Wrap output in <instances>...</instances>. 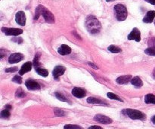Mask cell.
<instances>
[{
	"mask_svg": "<svg viewBox=\"0 0 155 129\" xmlns=\"http://www.w3.org/2000/svg\"><path fill=\"white\" fill-rule=\"evenodd\" d=\"M123 113L126 116H129L132 119H139V120H145L146 119V116L145 113L139 110H132V109H126L123 110Z\"/></svg>",
	"mask_w": 155,
	"mask_h": 129,
	"instance_id": "cell-4",
	"label": "cell"
},
{
	"mask_svg": "<svg viewBox=\"0 0 155 129\" xmlns=\"http://www.w3.org/2000/svg\"><path fill=\"white\" fill-rule=\"evenodd\" d=\"M58 52L61 55H67V54H70L71 53V48L67 45H62L58 49Z\"/></svg>",
	"mask_w": 155,
	"mask_h": 129,
	"instance_id": "cell-15",
	"label": "cell"
},
{
	"mask_svg": "<svg viewBox=\"0 0 155 129\" xmlns=\"http://www.w3.org/2000/svg\"><path fill=\"white\" fill-rule=\"evenodd\" d=\"M10 116V112H9V110H6V109L1 112V118H2V119H8V118H9Z\"/></svg>",
	"mask_w": 155,
	"mask_h": 129,
	"instance_id": "cell-26",
	"label": "cell"
},
{
	"mask_svg": "<svg viewBox=\"0 0 155 129\" xmlns=\"http://www.w3.org/2000/svg\"><path fill=\"white\" fill-rule=\"evenodd\" d=\"M36 73H37L39 75L42 76L43 77H46L48 76V71L46 70L45 69H43V68H41V67H38L36 69Z\"/></svg>",
	"mask_w": 155,
	"mask_h": 129,
	"instance_id": "cell-20",
	"label": "cell"
},
{
	"mask_svg": "<svg viewBox=\"0 0 155 129\" xmlns=\"http://www.w3.org/2000/svg\"><path fill=\"white\" fill-rule=\"evenodd\" d=\"M54 95H55L56 98H57V99H58L59 101H63V102H68V99H67V98H65V97L61 93H60V92H55V93H54Z\"/></svg>",
	"mask_w": 155,
	"mask_h": 129,
	"instance_id": "cell-23",
	"label": "cell"
},
{
	"mask_svg": "<svg viewBox=\"0 0 155 129\" xmlns=\"http://www.w3.org/2000/svg\"><path fill=\"white\" fill-rule=\"evenodd\" d=\"M2 31L4 32L5 34L7 35V36H17L23 33V30L18 28H5V27H2Z\"/></svg>",
	"mask_w": 155,
	"mask_h": 129,
	"instance_id": "cell-5",
	"label": "cell"
},
{
	"mask_svg": "<svg viewBox=\"0 0 155 129\" xmlns=\"http://www.w3.org/2000/svg\"><path fill=\"white\" fill-rule=\"evenodd\" d=\"M72 95L77 98H83L86 97V92L84 89L81 88H74L72 90Z\"/></svg>",
	"mask_w": 155,
	"mask_h": 129,
	"instance_id": "cell-12",
	"label": "cell"
},
{
	"mask_svg": "<svg viewBox=\"0 0 155 129\" xmlns=\"http://www.w3.org/2000/svg\"><path fill=\"white\" fill-rule=\"evenodd\" d=\"M129 40H135L136 42L141 41V33L138 28H133L131 33L128 36Z\"/></svg>",
	"mask_w": 155,
	"mask_h": 129,
	"instance_id": "cell-8",
	"label": "cell"
},
{
	"mask_svg": "<svg viewBox=\"0 0 155 129\" xmlns=\"http://www.w3.org/2000/svg\"><path fill=\"white\" fill-rule=\"evenodd\" d=\"M147 2L150 3V4H152V5H155V0H145Z\"/></svg>",
	"mask_w": 155,
	"mask_h": 129,
	"instance_id": "cell-36",
	"label": "cell"
},
{
	"mask_svg": "<svg viewBox=\"0 0 155 129\" xmlns=\"http://www.w3.org/2000/svg\"><path fill=\"white\" fill-rule=\"evenodd\" d=\"M31 69H32V63L30 61H27L24 64L22 65V66H21V69H20L19 71V74L21 76L24 75L26 73L29 72V71H30Z\"/></svg>",
	"mask_w": 155,
	"mask_h": 129,
	"instance_id": "cell-13",
	"label": "cell"
},
{
	"mask_svg": "<svg viewBox=\"0 0 155 129\" xmlns=\"http://www.w3.org/2000/svg\"><path fill=\"white\" fill-rule=\"evenodd\" d=\"M87 102L91 104H99V105H103V104H104L103 101H100V100L97 99V98H89L87 99Z\"/></svg>",
	"mask_w": 155,
	"mask_h": 129,
	"instance_id": "cell-19",
	"label": "cell"
},
{
	"mask_svg": "<svg viewBox=\"0 0 155 129\" xmlns=\"http://www.w3.org/2000/svg\"><path fill=\"white\" fill-rule=\"evenodd\" d=\"M5 108L6 110H11L12 109V106L9 105V104H7V105L5 106Z\"/></svg>",
	"mask_w": 155,
	"mask_h": 129,
	"instance_id": "cell-35",
	"label": "cell"
},
{
	"mask_svg": "<svg viewBox=\"0 0 155 129\" xmlns=\"http://www.w3.org/2000/svg\"><path fill=\"white\" fill-rule=\"evenodd\" d=\"M64 129H83L79 125H66L64 127Z\"/></svg>",
	"mask_w": 155,
	"mask_h": 129,
	"instance_id": "cell-30",
	"label": "cell"
},
{
	"mask_svg": "<svg viewBox=\"0 0 155 129\" xmlns=\"http://www.w3.org/2000/svg\"><path fill=\"white\" fill-rule=\"evenodd\" d=\"M132 76L131 75H126V76H122L118 77L116 79V82L117 84L120 85H124L128 83L130 80H132Z\"/></svg>",
	"mask_w": 155,
	"mask_h": 129,
	"instance_id": "cell-14",
	"label": "cell"
},
{
	"mask_svg": "<svg viewBox=\"0 0 155 129\" xmlns=\"http://www.w3.org/2000/svg\"><path fill=\"white\" fill-rule=\"evenodd\" d=\"M107 97H108L111 100H116V101H121V102H123V100L121 99V98H120L119 97L117 96V95H116L115 94H113L111 93V92H109V93H107Z\"/></svg>",
	"mask_w": 155,
	"mask_h": 129,
	"instance_id": "cell-24",
	"label": "cell"
},
{
	"mask_svg": "<svg viewBox=\"0 0 155 129\" xmlns=\"http://www.w3.org/2000/svg\"><path fill=\"white\" fill-rule=\"evenodd\" d=\"M131 83L136 88H141L143 85V82L139 76L133 77L131 80Z\"/></svg>",
	"mask_w": 155,
	"mask_h": 129,
	"instance_id": "cell-17",
	"label": "cell"
},
{
	"mask_svg": "<svg viewBox=\"0 0 155 129\" xmlns=\"http://www.w3.org/2000/svg\"><path fill=\"white\" fill-rule=\"evenodd\" d=\"M153 77H154V78L155 79V69H154V72H153Z\"/></svg>",
	"mask_w": 155,
	"mask_h": 129,
	"instance_id": "cell-38",
	"label": "cell"
},
{
	"mask_svg": "<svg viewBox=\"0 0 155 129\" xmlns=\"http://www.w3.org/2000/svg\"><path fill=\"white\" fill-rule=\"evenodd\" d=\"M26 96V94L24 93V91L22 90L21 88H19V89H17L16 92H15V97L17 98H23Z\"/></svg>",
	"mask_w": 155,
	"mask_h": 129,
	"instance_id": "cell-21",
	"label": "cell"
},
{
	"mask_svg": "<svg viewBox=\"0 0 155 129\" xmlns=\"http://www.w3.org/2000/svg\"><path fill=\"white\" fill-rule=\"evenodd\" d=\"M89 129H103L101 127L98 126V125H92V126L89 127Z\"/></svg>",
	"mask_w": 155,
	"mask_h": 129,
	"instance_id": "cell-32",
	"label": "cell"
},
{
	"mask_svg": "<svg viewBox=\"0 0 155 129\" xmlns=\"http://www.w3.org/2000/svg\"><path fill=\"white\" fill-rule=\"evenodd\" d=\"M15 20L17 24L21 26H25L26 24V15L24 11H18L15 15Z\"/></svg>",
	"mask_w": 155,
	"mask_h": 129,
	"instance_id": "cell-9",
	"label": "cell"
},
{
	"mask_svg": "<svg viewBox=\"0 0 155 129\" xmlns=\"http://www.w3.org/2000/svg\"><path fill=\"white\" fill-rule=\"evenodd\" d=\"M145 54L150 56H155V47H151V48H147L145 51Z\"/></svg>",
	"mask_w": 155,
	"mask_h": 129,
	"instance_id": "cell-25",
	"label": "cell"
},
{
	"mask_svg": "<svg viewBox=\"0 0 155 129\" xmlns=\"http://www.w3.org/2000/svg\"><path fill=\"white\" fill-rule=\"evenodd\" d=\"M54 115H55L56 116H65L64 111L60 110V109H54Z\"/></svg>",
	"mask_w": 155,
	"mask_h": 129,
	"instance_id": "cell-28",
	"label": "cell"
},
{
	"mask_svg": "<svg viewBox=\"0 0 155 129\" xmlns=\"http://www.w3.org/2000/svg\"><path fill=\"white\" fill-rule=\"evenodd\" d=\"M106 1H107V2H111V1H114V0H106Z\"/></svg>",
	"mask_w": 155,
	"mask_h": 129,
	"instance_id": "cell-39",
	"label": "cell"
},
{
	"mask_svg": "<svg viewBox=\"0 0 155 129\" xmlns=\"http://www.w3.org/2000/svg\"><path fill=\"white\" fill-rule=\"evenodd\" d=\"M42 15L45 19V21L47 23H49V24H54L55 19H54V16L53 15V14L51 11L48 10L46 8H45L44 6L39 5L36 9V11H35V15H34V20H38L39 19V16Z\"/></svg>",
	"mask_w": 155,
	"mask_h": 129,
	"instance_id": "cell-2",
	"label": "cell"
},
{
	"mask_svg": "<svg viewBox=\"0 0 155 129\" xmlns=\"http://www.w3.org/2000/svg\"><path fill=\"white\" fill-rule=\"evenodd\" d=\"M65 70H66V69H65L64 66H55L54 69V70H53V72H52L53 77H54L55 79H58L59 77L64 73Z\"/></svg>",
	"mask_w": 155,
	"mask_h": 129,
	"instance_id": "cell-10",
	"label": "cell"
},
{
	"mask_svg": "<svg viewBox=\"0 0 155 129\" xmlns=\"http://www.w3.org/2000/svg\"><path fill=\"white\" fill-rule=\"evenodd\" d=\"M107 49H108L109 51H110V52L112 53H120L121 52V48H120L119 47L117 46H115V45H110V46L107 48Z\"/></svg>",
	"mask_w": 155,
	"mask_h": 129,
	"instance_id": "cell-22",
	"label": "cell"
},
{
	"mask_svg": "<svg viewBox=\"0 0 155 129\" xmlns=\"http://www.w3.org/2000/svg\"><path fill=\"white\" fill-rule=\"evenodd\" d=\"M155 18V11H149L145 18H143V22L147 23V24H150V23L153 22Z\"/></svg>",
	"mask_w": 155,
	"mask_h": 129,
	"instance_id": "cell-16",
	"label": "cell"
},
{
	"mask_svg": "<svg viewBox=\"0 0 155 129\" xmlns=\"http://www.w3.org/2000/svg\"><path fill=\"white\" fill-rule=\"evenodd\" d=\"M12 81L15 83H18V84H21L22 83V78L20 76L17 75L14 76V78L12 79Z\"/></svg>",
	"mask_w": 155,
	"mask_h": 129,
	"instance_id": "cell-29",
	"label": "cell"
},
{
	"mask_svg": "<svg viewBox=\"0 0 155 129\" xmlns=\"http://www.w3.org/2000/svg\"><path fill=\"white\" fill-rule=\"evenodd\" d=\"M25 85L27 89L30 91H36L40 89V85L37 82L33 79H28L27 81H26Z\"/></svg>",
	"mask_w": 155,
	"mask_h": 129,
	"instance_id": "cell-7",
	"label": "cell"
},
{
	"mask_svg": "<svg viewBox=\"0 0 155 129\" xmlns=\"http://www.w3.org/2000/svg\"><path fill=\"white\" fill-rule=\"evenodd\" d=\"M12 40H13L14 42H17L18 44H21V42H23V40H22V39H21V38H18V39H12Z\"/></svg>",
	"mask_w": 155,
	"mask_h": 129,
	"instance_id": "cell-33",
	"label": "cell"
},
{
	"mask_svg": "<svg viewBox=\"0 0 155 129\" xmlns=\"http://www.w3.org/2000/svg\"><path fill=\"white\" fill-rule=\"evenodd\" d=\"M89 65L90 66H92V68H93V69H98V66H95V64H93V63H89Z\"/></svg>",
	"mask_w": 155,
	"mask_h": 129,
	"instance_id": "cell-34",
	"label": "cell"
},
{
	"mask_svg": "<svg viewBox=\"0 0 155 129\" xmlns=\"http://www.w3.org/2000/svg\"><path fill=\"white\" fill-rule=\"evenodd\" d=\"M85 24L87 30L92 34L98 33L101 29V23L94 15H89L86 18Z\"/></svg>",
	"mask_w": 155,
	"mask_h": 129,
	"instance_id": "cell-1",
	"label": "cell"
},
{
	"mask_svg": "<svg viewBox=\"0 0 155 129\" xmlns=\"http://www.w3.org/2000/svg\"><path fill=\"white\" fill-rule=\"evenodd\" d=\"M39 54H36V57H35L34 60H33V66H34L35 69L39 67V66H40L39 62Z\"/></svg>",
	"mask_w": 155,
	"mask_h": 129,
	"instance_id": "cell-27",
	"label": "cell"
},
{
	"mask_svg": "<svg viewBox=\"0 0 155 129\" xmlns=\"http://www.w3.org/2000/svg\"><path fill=\"white\" fill-rule=\"evenodd\" d=\"M94 120L99 122V123L104 124V125H108V124H111L112 122H113V120H112L110 118L101 114L96 115V116L94 117Z\"/></svg>",
	"mask_w": 155,
	"mask_h": 129,
	"instance_id": "cell-6",
	"label": "cell"
},
{
	"mask_svg": "<svg viewBox=\"0 0 155 129\" xmlns=\"http://www.w3.org/2000/svg\"><path fill=\"white\" fill-rule=\"evenodd\" d=\"M114 12L117 19L119 21H124L127 19L128 12L126 6L122 4H117L114 6Z\"/></svg>",
	"mask_w": 155,
	"mask_h": 129,
	"instance_id": "cell-3",
	"label": "cell"
},
{
	"mask_svg": "<svg viewBox=\"0 0 155 129\" xmlns=\"http://www.w3.org/2000/svg\"><path fill=\"white\" fill-rule=\"evenodd\" d=\"M154 24H155V21H154Z\"/></svg>",
	"mask_w": 155,
	"mask_h": 129,
	"instance_id": "cell-40",
	"label": "cell"
},
{
	"mask_svg": "<svg viewBox=\"0 0 155 129\" xmlns=\"http://www.w3.org/2000/svg\"><path fill=\"white\" fill-rule=\"evenodd\" d=\"M18 70V67H10L5 69V71L7 73H14V72H16V71Z\"/></svg>",
	"mask_w": 155,
	"mask_h": 129,
	"instance_id": "cell-31",
	"label": "cell"
},
{
	"mask_svg": "<svg viewBox=\"0 0 155 129\" xmlns=\"http://www.w3.org/2000/svg\"><path fill=\"white\" fill-rule=\"evenodd\" d=\"M145 102L148 104H155V95H152V94H148V95H145Z\"/></svg>",
	"mask_w": 155,
	"mask_h": 129,
	"instance_id": "cell-18",
	"label": "cell"
},
{
	"mask_svg": "<svg viewBox=\"0 0 155 129\" xmlns=\"http://www.w3.org/2000/svg\"><path fill=\"white\" fill-rule=\"evenodd\" d=\"M151 121H152V122H153V123H154V125H155V116H153V117H152V119H151Z\"/></svg>",
	"mask_w": 155,
	"mask_h": 129,
	"instance_id": "cell-37",
	"label": "cell"
},
{
	"mask_svg": "<svg viewBox=\"0 0 155 129\" xmlns=\"http://www.w3.org/2000/svg\"><path fill=\"white\" fill-rule=\"evenodd\" d=\"M24 59V56L22 54L20 53H15V54H11L8 58V61L10 63H17L18 62L21 61Z\"/></svg>",
	"mask_w": 155,
	"mask_h": 129,
	"instance_id": "cell-11",
	"label": "cell"
}]
</instances>
